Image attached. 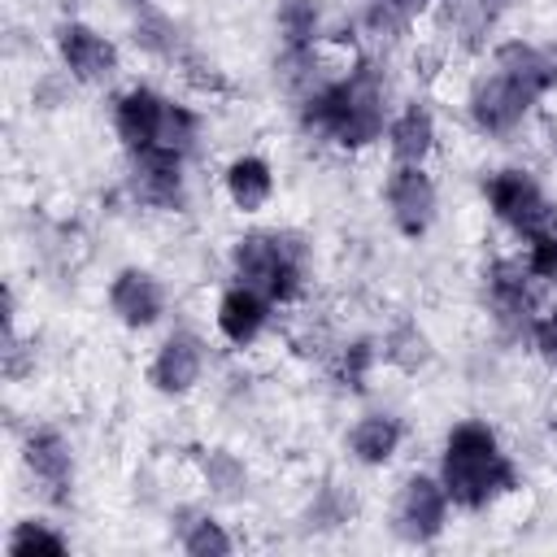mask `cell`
Wrapping results in <instances>:
<instances>
[{"label": "cell", "instance_id": "cell-1", "mask_svg": "<svg viewBox=\"0 0 557 557\" xmlns=\"http://www.w3.org/2000/svg\"><path fill=\"white\" fill-rule=\"evenodd\" d=\"M392 109H396L392 78H387L383 52H374V48L339 52L331 61V70L305 96L292 100L296 131L305 139L326 144L348 157L383 144Z\"/></svg>", "mask_w": 557, "mask_h": 557}, {"label": "cell", "instance_id": "cell-2", "mask_svg": "<svg viewBox=\"0 0 557 557\" xmlns=\"http://www.w3.org/2000/svg\"><path fill=\"white\" fill-rule=\"evenodd\" d=\"M435 474L461 513H487L522 487V470L487 418H457L440 435Z\"/></svg>", "mask_w": 557, "mask_h": 557}, {"label": "cell", "instance_id": "cell-3", "mask_svg": "<svg viewBox=\"0 0 557 557\" xmlns=\"http://www.w3.org/2000/svg\"><path fill=\"white\" fill-rule=\"evenodd\" d=\"M109 131L122 148V157L139 152H165L196 161L205 148V109L191 100H178L152 83H126L109 96Z\"/></svg>", "mask_w": 557, "mask_h": 557}, {"label": "cell", "instance_id": "cell-4", "mask_svg": "<svg viewBox=\"0 0 557 557\" xmlns=\"http://www.w3.org/2000/svg\"><path fill=\"white\" fill-rule=\"evenodd\" d=\"M226 278L257 287L278 309H292L309 296L313 244L296 226H248L226 244Z\"/></svg>", "mask_w": 557, "mask_h": 557}, {"label": "cell", "instance_id": "cell-5", "mask_svg": "<svg viewBox=\"0 0 557 557\" xmlns=\"http://www.w3.org/2000/svg\"><path fill=\"white\" fill-rule=\"evenodd\" d=\"M544 100L535 91H527L513 74H505L500 65H492L483 57V65L470 74L466 83V96H461V117L466 126L479 135V139H492V144H505L513 135L527 131V122L535 117Z\"/></svg>", "mask_w": 557, "mask_h": 557}, {"label": "cell", "instance_id": "cell-6", "mask_svg": "<svg viewBox=\"0 0 557 557\" xmlns=\"http://www.w3.org/2000/svg\"><path fill=\"white\" fill-rule=\"evenodd\" d=\"M544 283L527 270L522 252H496L479 270V305L505 344H527V326L544 305Z\"/></svg>", "mask_w": 557, "mask_h": 557}, {"label": "cell", "instance_id": "cell-7", "mask_svg": "<svg viewBox=\"0 0 557 557\" xmlns=\"http://www.w3.org/2000/svg\"><path fill=\"white\" fill-rule=\"evenodd\" d=\"M479 196H483L487 218L513 244H527L531 235H540L557 218V200H553V191L544 187V178L531 165H496V170H487L483 183H479Z\"/></svg>", "mask_w": 557, "mask_h": 557}, {"label": "cell", "instance_id": "cell-8", "mask_svg": "<svg viewBox=\"0 0 557 557\" xmlns=\"http://www.w3.org/2000/svg\"><path fill=\"white\" fill-rule=\"evenodd\" d=\"M453 522V500L448 487L440 483L435 470H409L400 474V483L392 487L387 500V527L400 544L409 548H431Z\"/></svg>", "mask_w": 557, "mask_h": 557}, {"label": "cell", "instance_id": "cell-9", "mask_svg": "<svg viewBox=\"0 0 557 557\" xmlns=\"http://www.w3.org/2000/svg\"><path fill=\"white\" fill-rule=\"evenodd\" d=\"M17 461L35 496L52 509H65L78 487V448L57 422H30L17 440Z\"/></svg>", "mask_w": 557, "mask_h": 557}, {"label": "cell", "instance_id": "cell-10", "mask_svg": "<svg viewBox=\"0 0 557 557\" xmlns=\"http://www.w3.org/2000/svg\"><path fill=\"white\" fill-rule=\"evenodd\" d=\"M52 57H57V70L70 74L74 87H87V91H100V87H113L117 74H122V48L113 35H104L96 22L87 17H57L52 26Z\"/></svg>", "mask_w": 557, "mask_h": 557}, {"label": "cell", "instance_id": "cell-11", "mask_svg": "<svg viewBox=\"0 0 557 557\" xmlns=\"http://www.w3.org/2000/svg\"><path fill=\"white\" fill-rule=\"evenodd\" d=\"M209 366H213L209 339L196 326H170L144 361V383L161 400H187L209 379Z\"/></svg>", "mask_w": 557, "mask_h": 557}, {"label": "cell", "instance_id": "cell-12", "mask_svg": "<svg viewBox=\"0 0 557 557\" xmlns=\"http://www.w3.org/2000/svg\"><path fill=\"white\" fill-rule=\"evenodd\" d=\"M104 309L131 335L157 331L170 313V283L152 265H117L104 283Z\"/></svg>", "mask_w": 557, "mask_h": 557}, {"label": "cell", "instance_id": "cell-13", "mask_svg": "<svg viewBox=\"0 0 557 557\" xmlns=\"http://www.w3.org/2000/svg\"><path fill=\"white\" fill-rule=\"evenodd\" d=\"M379 200L400 239H422L440 218V183H435L431 165H392L387 161Z\"/></svg>", "mask_w": 557, "mask_h": 557}, {"label": "cell", "instance_id": "cell-14", "mask_svg": "<svg viewBox=\"0 0 557 557\" xmlns=\"http://www.w3.org/2000/svg\"><path fill=\"white\" fill-rule=\"evenodd\" d=\"M122 187H126L131 205H139L148 213H187V205H191V161L165 157V152L126 157Z\"/></svg>", "mask_w": 557, "mask_h": 557}, {"label": "cell", "instance_id": "cell-15", "mask_svg": "<svg viewBox=\"0 0 557 557\" xmlns=\"http://www.w3.org/2000/svg\"><path fill=\"white\" fill-rule=\"evenodd\" d=\"M278 318V305L270 296H261L257 287H244L235 278H226V287L213 300V335L231 348V352H248L257 348L270 326Z\"/></svg>", "mask_w": 557, "mask_h": 557}, {"label": "cell", "instance_id": "cell-16", "mask_svg": "<svg viewBox=\"0 0 557 557\" xmlns=\"http://www.w3.org/2000/svg\"><path fill=\"white\" fill-rule=\"evenodd\" d=\"M383 148L392 165H431L440 152V113L431 109V100L422 96L396 100L383 131Z\"/></svg>", "mask_w": 557, "mask_h": 557}, {"label": "cell", "instance_id": "cell-17", "mask_svg": "<svg viewBox=\"0 0 557 557\" xmlns=\"http://www.w3.org/2000/svg\"><path fill=\"white\" fill-rule=\"evenodd\" d=\"M405 440H409V422L396 409H366V413H357L348 422L344 453L361 470H383V466H392L400 457Z\"/></svg>", "mask_w": 557, "mask_h": 557}, {"label": "cell", "instance_id": "cell-18", "mask_svg": "<svg viewBox=\"0 0 557 557\" xmlns=\"http://www.w3.org/2000/svg\"><path fill=\"white\" fill-rule=\"evenodd\" d=\"M218 187H222V200L244 213V218H257L274 205L278 196V174H274V161L265 152H235L222 170H218Z\"/></svg>", "mask_w": 557, "mask_h": 557}, {"label": "cell", "instance_id": "cell-19", "mask_svg": "<svg viewBox=\"0 0 557 557\" xmlns=\"http://www.w3.org/2000/svg\"><path fill=\"white\" fill-rule=\"evenodd\" d=\"M131 48H135L144 61H152V65L178 70V65H183V57H187L196 44H191L187 26H183L170 9L148 4V9L131 13Z\"/></svg>", "mask_w": 557, "mask_h": 557}, {"label": "cell", "instance_id": "cell-20", "mask_svg": "<svg viewBox=\"0 0 557 557\" xmlns=\"http://www.w3.org/2000/svg\"><path fill=\"white\" fill-rule=\"evenodd\" d=\"M326 0H274V39L283 52H313L331 35Z\"/></svg>", "mask_w": 557, "mask_h": 557}, {"label": "cell", "instance_id": "cell-21", "mask_svg": "<svg viewBox=\"0 0 557 557\" xmlns=\"http://www.w3.org/2000/svg\"><path fill=\"white\" fill-rule=\"evenodd\" d=\"M379 366H383L379 335H348V339H339V344L331 348V357H326L331 383H335L339 392H352V396L370 387V379H374Z\"/></svg>", "mask_w": 557, "mask_h": 557}, {"label": "cell", "instance_id": "cell-22", "mask_svg": "<svg viewBox=\"0 0 557 557\" xmlns=\"http://www.w3.org/2000/svg\"><path fill=\"white\" fill-rule=\"evenodd\" d=\"M196 470H200V483H205V492L213 500L235 505V500L248 496V461L239 453L218 448V444L213 448H200L196 453Z\"/></svg>", "mask_w": 557, "mask_h": 557}, {"label": "cell", "instance_id": "cell-23", "mask_svg": "<svg viewBox=\"0 0 557 557\" xmlns=\"http://www.w3.org/2000/svg\"><path fill=\"white\" fill-rule=\"evenodd\" d=\"M379 348H383V366L400 370V374H418L431 366L435 348H431V335L413 322V318H396L383 335H379Z\"/></svg>", "mask_w": 557, "mask_h": 557}, {"label": "cell", "instance_id": "cell-24", "mask_svg": "<svg viewBox=\"0 0 557 557\" xmlns=\"http://www.w3.org/2000/svg\"><path fill=\"white\" fill-rule=\"evenodd\" d=\"M174 540H178V548L187 557H226V553L239 548V540L231 535V527L213 509H187Z\"/></svg>", "mask_w": 557, "mask_h": 557}, {"label": "cell", "instance_id": "cell-25", "mask_svg": "<svg viewBox=\"0 0 557 557\" xmlns=\"http://www.w3.org/2000/svg\"><path fill=\"white\" fill-rule=\"evenodd\" d=\"M4 553L9 557H61L70 553V535L52 522V518H17L4 535Z\"/></svg>", "mask_w": 557, "mask_h": 557}, {"label": "cell", "instance_id": "cell-26", "mask_svg": "<svg viewBox=\"0 0 557 557\" xmlns=\"http://www.w3.org/2000/svg\"><path fill=\"white\" fill-rule=\"evenodd\" d=\"M39 366V348H35V335H26L22 326L13 331H0V370L9 383H26Z\"/></svg>", "mask_w": 557, "mask_h": 557}, {"label": "cell", "instance_id": "cell-27", "mask_svg": "<svg viewBox=\"0 0 557 557\" xmlns=\"http://www.w3.org/2000/svg\"><path fill=\"white\" fill-rule=\"evenodd\" d=\"M527 348H531V357H535L548 374H557V300H544L540 313L531 318V326H527Z\"/></svg>", "mask_w": 557, "mask_h": 557}, {"label": "cell", "instance_id": "cell-28", "mask_svg": "<svg viewBox=\"0 0 557 557\" xmlns=\"http://www.w3.org/2000/svg\"><path fill=\"white\" fill-rule=\"evenodd\" d=\"M518 252H522L527 270H531L544 287H557V218H553L540 235H531L527 244H518Z\"/></svg>", "mask_w": 557, "mask_h": 557}, {"label": "cell", "instance_id": "cell-29", "mask_svg": "<svg viewBox=\"0 0 557 557\" xmlns=\"http://www.w3.org/2000/svg\"><path fill=\"white\" fill-rule=\"evenodd\" d=\"M348 518H352V500L344 496V487H318L309 509H305V522L313 531H331V527H339Z\"/></svg>", "mask_w": 557, "mask_h": 557}, {"label": "cell", "instance_id": "cell-30", "mask_svg": "<svg viewBox=\"0 0 557 557\" xmlns=\"http://www.w3.org/2000/svg\"><path fill=\"white\" fill-rule=\"evenodd\" d=\"M379 4L392 9V13H400V17H409V22H418V17H426L435 9V0H379Z\"/></svg>", "mask_w": 557, "mask_h": 557}, {"label": "cell", "instance_id": "cell-31", "mask_svg": "<svg viewBox=\"0 0 557 557\" xmlns=\"http://www.w3.org/2000/svg\"><path fill=\"white\" fill-rule=\"evenodd\" d=\"M126 13H139V9H148V4H157V0H117Z\"/></svg>", "mask_w": 557, "mask_h": 557}, {"label": "cell", "instance_id": "cell-32", "mask_svg": "<svg viewBox=\"0 0 557 557\" xmlns=\"http://www.w3.org/2000/svg\"><path fill=\"white\" fill-rule=\"evenodd\" d=\"M474 4H492V9H505V0H474Z\"/></svg>", "mask_w": 557, "mask_h": 557}]
</instances>
